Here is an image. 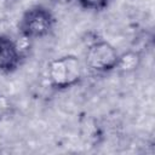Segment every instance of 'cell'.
Here are the masks:
<instances>
[{
  "label": "cell",
  "mask_w": 155,
  "mask_h": 155,
  "mask_svg": "<svg viewBox=\"0 0 155 155\" xmlns=\"http://www.w3.org/2000/svg\"><path fill=\"white\" fill-rule=\"evenodd\" d=\"M82 71L81 61L74 54L54 58L47 65L48 82L56 90H67L79 84Z\"/></svg>",
  "instance_id": "6da1fadb"
},
{
  "label": "cell",
  "mask_w": 155,
  "mask_h": 155,
  "mask_svg": "<svg viewBox=\"0 0 155 155\" xmlns=\"http://www.w3.org/2000/svg\"><path fill=\"white\" fill-rule=\"evenodd\" d=\"M54 27V17L44 6L28 8L19 19L18 29L24 39H41L51 34Z\"/></svg>",
  "instance_id": "7a4b0ae2"
},
{
  "label": "cell",
  "mask_w": 155,
  "mask_h": 155,
  "mask_svg": "<svg viewBox=\"0 0 155 155\" xmlns=\"http://www.w3.org/2000/svg\"><path fill=\"white\" fill-rule=\"evenodd\" d=\"M119 53L108 41L97 40L91 44L86 52L87 67L97 73H108L116 68Z\"/></svg>",
  "instance_id": "3957f363"
},
{
  "label": "cell",
  "mask_w": 155,
  "mask_h": 155,
  "mask_svg": "<svg viewBox=\"0 0 155 155\" xmlns=\"http://www.w3.org/2000/svg\"><path fill=\"white\" fill-rule=\"evenodd\" d=\"M23 53L18 44L7 35L0 34V73H13L21 64Z\"/></svg>",
  "instance_id": "277c9868"
},
{
  "label": "cell",
  "mask_w": 155,
  "mask_h": 155,
  "mask_svg": "<svg viewBox=\"0 0 155 155\" xmlns=\"http://www.w3.org/2000/svg\"><path fill=\"white\" fill-rule=\"evenodd\" d=\"M142 63V56L137 51H126L121 54H119L117 63H116V70H119L122 74H130L136 71Z\"/></svg>",
  "instance_id": "5b68a950"
},
{
  "label": "cell",
  "mask_w": 155,
  "mask_h": 155,
  "mask_svg": "<svg viewBox=\"0 0 155 155\" xmlns=\"http://www.w3.org/2000/svg\"><path fill=\"white\" fill-rule=\"evenodd\" d=\"M76 1L82 8L88 11H102L110 2V0H76Z\"/></svg>",
  "instance_id": "8992f818"
},
{
  "label": "cell",
  "mask_w": 155,
  "mask_h": 155,
  "mask_svg": "<svg viewBox=\"0 0 155 155\" xmlns=\"http://www.w3.org/2000/svg\"><path fill=\"white\" fill-rule=\"evenodd\" d=\"M12 110H13V105L11 103V99L7 96L0 93V120L8 116L12 113Z\"/></svg>",
  "instance_id": "52a82bcc"
},
{
  "label": "cell",
  "mask_w": 155,
  "mask_h": 155,
  "mask_svg": "<svg viewBox=\"0 0 155 155\" xmlns=\"http://www.w3.org/2000/svg\"><path fill=\"white\" fill-rule=\"evenodd\" d=\"M50 1L53 4H58V5H67V4H70L73 0H50Z\"/></svg>",
  "instance_id": "ba28073f"
}]
</instances>
